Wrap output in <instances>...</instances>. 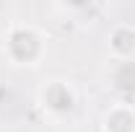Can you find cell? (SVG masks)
Wrapping results in <instances>:
<instances>
[{
	"instance_id": "5",
	"label": "cell",
	"mask_w": 135,
	"mask_h": 132,
	"mask_svg": "<svg viewBox=\"0 0 135 132\" xmlns=\"http://www.w3.org/2000/svg\"><path fill=\"white\" fill-rule=\"evenodd\" d=\"M114 85L119 91H135V60H125L114 73Z\"/></svg>"
},
{
	"instance_id": "2",
	"label": "cell",
	"mask_w": 135,
	"mask_h": 132,
	"mask_svg": "<svg viewBox=\"0 0 135 132\" xmlns=\"http://www.w3.org/2000/svg\"><path fill=\"white\" fill-rule=\"evenodd\" d=\"M42 99H44V106H50L52 111H68L73 106V93L68 91V85L62 83H52L42 91Z\"/></svg>"
},
{
	"instance_id": "1",
	"label": "cell",
	"mask_w": 135,
	"mask_h": 132,
	"mask_svg": "<svg viewBox=\"0 0 135 132\" xmlns=\"http://www.w3.org/2000/svg\"><path fill=\"white\" fill-rule=\"evenodd\" d=\"M5 52L16 65H36L44 54V39L34 26H13L5 36Z\"/></svg>"
},
{
	"instance_id": "4",
	"label": "cell",
	"mask_w": 135,
	"mask_h": 132,
	"mask_svg": "<svg viewBox=\"0 0 135 132\" xmlns=\"http://www.w3.org/2000/svg\"><path fill=\"white\" fill-rule=\"evenodd\" d=\"M104 130L107 132H135V114L127 111V109H112L107 119H104Z\"/></svg>"
},
{
	"instance_id": "3",
	"label": "cell",
	"mask_w": 135,
	"mask_h": 132,
	"mask_svg": "<svg viewBox=\"0 0 135 132\" xmlns=\"http://www.w3.org/2000/svg\"><path fill=\"white\" fill-rule=\"evenodd\" d=\"M109 47H112V52L117 54V57H130L135 52V29L133 26H117L114 31H112V39H109Z\"/></svg>"
}]
</instances>
